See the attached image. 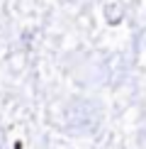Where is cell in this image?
I'll return each mask as SVG.
<instances>
[{"label":"cell","mask_w":146,"mask_h":149,"mask_svg":"<svg viewBox=\"0 0 146 149\" xmlns=\"http://www.w3.org/2000/svg\"><path fill=\"white\" fill-rule=\"evenodd\" d=\"M66 132L73 137H93L102 125V108L90 98H73L63 110Z\"/></svg>","instance_id":"6da1fadb"},{"label":"cell","mask_w":146,"mask_h":149,"mask_svg":"<svg viewBox=\"0 0 146 149\" xmlns=\"http://www.w3.org/2000/svg\"><path fill=\"white\" fill-rule=\"evenodd\" d=\"M122 17H124V8H122L119 3H107L105 5V20L110 24H119Z\"/></svg>","instance_id":"7a4b0ae2"}]
</instances>
